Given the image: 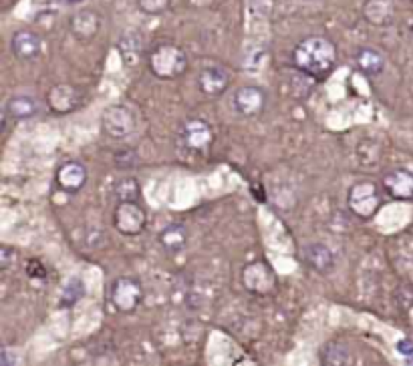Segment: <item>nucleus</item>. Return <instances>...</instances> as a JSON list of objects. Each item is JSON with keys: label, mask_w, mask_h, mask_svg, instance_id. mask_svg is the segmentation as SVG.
Masks as SVG:
<instances>
[{"label": "nucleus", "mask_w": 413, "mask_h": 366, "mask_svg": "<svg viewBox=\"0 0 413 366\" xmlns=\"http://www.w3.org/2000/svg\"><path fill=\"white\" fill-rule=\"evenodd\" d=\"M412 2H413V0H412Z\"/></svg>", "instance_id": "nucleus-31"}, {"label": "nucleus", "mask_w": 413, "mask_h": 366, "mask_svg": "<svg viewBox=\"0 0 413 366\" xmlns=\"http://www.w3.org/2000/svg\"><path fill=\"white\" fill-rule=\"evenodd\" d=\"M83 294H85V286H83V282H81V280H77V278H73L67 286H65V290H63V300H61V306H65V308L75 306L79 300L83 298Z\"/></svg>", "instance_id": "nucleus-23"}, {"label": "nucleus", "mask_w": 413, "mask_h": 366, "mask_svg": "<svg viewBox=\"0 0 413 366\" xmlns=\"http://www.w3.org/2000/svg\"><path fill=\"white\" fill-rule=\"evenodd\" d=\"M113 195L117 198V203L121 201H137L141 195V188L139 181L135 178H123L115 183L113 188Z\"/></svg>", "instance_id": "nucleus-22"}, {"label": "nucleus", "mask_w": 413, "mask_h": 366, "mask_svg": "<svg viewBox=\"0 0 413 366\" xmlns=\"http://www.w3.org/2000/svg\"><path fill=\"white\" fill-rule=\"evenodd\" d=\"M230 85V75L228 71L220 65H210L204 67L198 73V89L206 95V97H220L226 93Z\"/></svg>", "instance_id": "nucleus-12"}, {"label": "nucleus", "mask_w": 413, "mask_h": 366, "mask_svg": "<svg viewBox=\"0 0 413 366\" xmlns=\"http://www.w3.org/2000/svg\"><path fill=\"white\" fill-rule=\"evenodd\" d=\"M46 105L56 115H69L81 105V93L69 83H59L46 93Z\"/></svg>", "instance_id": "nucleus-10"}, {"label": "nucleus", "mask_w": 413, "mask_h": 366, "mask_svg": "<svg viewBox=\"0 0 413 366\" xmlns=\"http://www.w3.org/2000/svg\"><path fill=\"white\" fill-rule=\"evenodd\" d=\"M302 258H304V264L321 276H327L335 270V255L331 252V248H327L324 244L304 245Z\"/></svg>", "instance_id": "nucleus-16"}, {"label": "nucleus", "mask_w": 413, "mask_h": 366, "mask_svg": "<svg viewBox=\"0 0 413 366\" xmlns=\"http://www.w3.org/2000/svg\"><path fill=\"white\" fill-rule=\"evenodd\" d=\"M119 51L123 56L127 55H137L139 53V39H129V36H123L119 41Z\"/></svg>", "instance_id": "nucleus-27"}, {"label": "nucleus", "mask_w": 413, "mask_h": 366, "mask_svg": "<svg viewBox=\"0 0 413 366\" xmlns=\"http://www.w3.org/2000/svg\"><path fill=\"white\" fill-rule=\"evenodd\" d=\"M109 302L113 308L121 314H131L139 308V304L144 302V286L139 280L129 276H121L113 280L111 288H109Z\"/></svg>", "instance_id": "nucleus-5"}, {"label": "nucleus", "mask_w": 413, "mask_h": 366, "mask_svg": "<svg viewBox=\"0 0 413 366\" xmlns=\"http://www.w3.org/2000/svg\"><path fill=\"white\" fill-rule=\"evenodd\" d=\"M4 113H6V117H11L12 121H29L39 113V103L33 97L16 95V97H11L6 101Z\"/></svg>", "instance_id": "nucleus-20"}, {"label": "nucleus", "mask_w": 413, "mask_h": 366, "mask_svg": "<svg viewBox=\"0 0 413 366\" xmlns=\"http://www.w3.org/2000/svg\"><path fill=\"white\" fill-rule=\"evenodd\" d=\"M395 348H397V352H399L402 356H405V358L413 355V342H412V340H399Z\"/></svg>", "instance_id": "nucleus-28"}, {"label": "nucleus", "mask_w": 413, "mask_h": 366, "mask_svg": "<svg viewBox=\"0 0 413 366\" xmlns=\"http://www.w3.org/2000/svg\"><path fill=\"white\" fill-rule=\"evenodd\" d=\"M294 68L311 77L314 83H321L333 73L337 65V46L331 39L313 34L297 43L292 49Z\"/></svg>", "instance_id": "nucleus-1"}, {"label": "nucleus", "mask_w": 413, "mask_h": 366, "mask_svg": "<svg viewBox=\"0 0 413 366\" xmlns=\"http://www.w3.org/2000/svg\"><path fill=\"white\" fill-rule=\"evenodd\" d=\"M240 280L242 286L254 296H270L277 288V274L264 260H254L246 264L240 272Z\"/></svg>", "instance_id": "nucleus-6"}, {"label": "nucleus", "mask_w": 413, "mask_h": 366, "mask_svg": "<svg viewBox=\"0 0 413 366\" xmlns=\"http://www.w3.org/2000/svg\"><path fill=\"white\" fill-rule=\"evenodd\" d=\"M383 198L379 188L373 181H359L347 191L349 211L359 220H371L379 211Z\"/></svg>", "instance_id": "nucleus-3"}, {"label": "nucleus", "mask_w": 413, "mask_h": 366, "mask_svg": "<svg viewBox=\"0 0 413 366\" xmlns=\"http://www.w3.org/2000/svg\"><path fill=\"white\" fill-rule=\"evenodd\" d=\"M383 189L387 191L391 200H413V173L403 167L391 169L383 176Z\"/></svg>", "instance_id": "nucleus-11"}, {"label": "nucleus", "mask_w": 413, "mask_h": 366, "mask_svg": "<svg viewBox=\"0 0 413 366\" xmlns=\"http://www.w3.org/2000/svg\"><path fill=\"white\" fill-rule=\"evenodd\" d=\"M101 127L111 139H125L135 131V117L125 105H109L101 115Z\"/></svg>", "instance_id": "nucleus-8"}, {"label": "nucleus", "mask_w": 413, "mask_h": 366, "mask_svg": "<svg viewBox=\"0 0 413 366\" xmlns=\"http://www.w3.org/2000/svg\"><path fill=\"white\" fill-rule=\"evenodd\" d=\"M178 141L181 149H186L188 153L194 156H204L206 151H210L214 143L212 127L204 119H186L181 123L178 131Z\"/></svg>", "instance_id": "nucleus-4"}, {"label": "nucleus", "mask_w": 413, "mask_h": 366, "mask_svg": "<svg viewBox=\"0 0 413 366\" xmlns=\"http://www.w3.org/2000/svg\"><path fill=\"white\" fill-rule=\"evenodd\" d=\"M321 365L327 366H345L351 365V352L345 344L329 342L321 350Z\"/></svg>", "instance_id": "nucleus-21"}, {"label": "nucleus", "mask_w": 413, "mask_h": 366, "mask_svg": "<svg viewBox=\"0 0 413 366\" xmlns=\"http://www.w3.org/2000/svg\"><path fill=\"white\" fill-rule=\"evenodd\" d=\"M405 365H412L413 366V355L407 356V360H405Z\"/></svg>", "instance_id": "nucleus-29"}, {"label": "nucleus", "mask_w": 413, "mask_h": 366, "mask_svg": "<svg viewBox=\"0 0 413 366\" xmlns=\"http://www.w3.org/2000/svg\"><path fill=\"white\" fill-rule=\"evenodd\" d=\"M232 107L240 117L254 119L267 109V93L257 85L240 87V89H236L234 97H232Z\"/></svg>", "instance_id": "nucleus-9"}, {"label": "nucleus", "mask_w": 413, "mask_h": 366, "mask_svg": "<svg viewBox=\"0 0 413 366\" xmlns=\"http://www.w3.org/2000/svg\"><path fill=\"white\" fill-rule=\"evenodd\" d=\"M157 240H159V245L164 248V252L174 255L184 252V248L188 245V240H190V233L184 223H169L159 232Z\"/></svg>", "instance_id": "nucleus-18"}, {"label": "nucleus", "mask_w": 413, "mask_h": 366, "mask_svg": "<svg viewBox=\"0 0 413 366\" xmlns=\"http://www.w3.org/2000/svg\"><path fill=\"white\" fill-rule=\"evenodd\" d=\"M113 225L121 235L135 238L147 228L146 210L137 201H121L113 213Z\"/></svg>", "instance_id": "nucleus-7"}, {"label": "nucleus", "mask_w": 413, "mask_h": 366, "mask_svg": "<svg viewBox=\"0 0 413 366\" xmlns=\"http://www.w3.org/2000/svg\"><path fill=\"white\" fill-rule=\"evenodd\" d=\"M149 71L151 75L161 81H176L188 71V55L181 46L174 43H161L157 45L149 56Z\"/></svg>", "instance_id": "nucleus-2"}, {"label": "nucleus", "mask_w": 413, "mask_h": 366, "mask_svg": "<svg viewBox=\"0 0 413 366\" xmlns=\"http://www.w3.org/2000/svg\"><path fill=\"white\" fill-rule=\"evenodd\" d=\"M87 167L81 161H67L56 169V185L65 193H79L87 183Z\"/></svg>", "instance_id": "nucleus-13"}, {"label": "nucleus", "mask_w": 413, "mask_h": 366, "mask_svg": "<svg viewBox=\"0 0 413 366\" xmlns=\"http://www.w3.org/2000/svg\"><path fill=\"white\" fill-rule=\"evenodd\" d=\"M16 260H19V254H16V250L11 248V245H2L0 248V268L2 270H9L16 264Z\"/></svg>", "instance_id": "nucleus-25"}, {"label": "nucleus", "mask_w": 413, "mask_h": 366, "mask_svg": "<svg viewBox=\"0 0 413 366\" xmlns=\"http://www.w3.org/2000/svg\"><path fill=\"white\" fill-rule=\"evenodd\" d=\"M355 65H357L359 73H363L365 77H379L385 68V55L377 49L361 46L355 53Z\"/></svg>", "instance_id": "nucleus-19"}, {"label": "nucleus", "mask_w": 413, "mask_h": 366, "mask_svg": "<svg viewBox=\"0 0 413 366\" xmlns=\"http://www.w3.org/2000/svg\"><path fill=\"white\" fill-rule=\"evenodd\" d=\"M26 274L33 278V280H45L46 278L45 264H41L39 260H29V262H26Z\"/></svg>", "instance_id": "nucleus-26"}, {"label": "nucleus", "mask_w": 413, "mask_h": 366, "mask_svg": "<svg viewBox=\"0 0 413 366\" xmlns=\"http://www.w3.org/2000/svg\"><path fill=\"white\" fill-rule=\"evenodd\" d=\"M363 16L373 26H389L395 19V4L393 0H365Z\"/></svg>", "instance_id": "nucleus-17"}, {"label": "nucleus", "mask_w": 413, "mask_h": 366, "mask_svg": "<svg viewBox=\"0 0 413 366\" xmlns=\"http://www.w3.org/2000/svg\"><path fill=\"white\" fill-rule=\"evenodd\" d=\"M65 2H81V0H65Z\"/></svg>", "instance_id": "nucleus-30"}, {"label": "nucleus", "mask_w": 413, "mask_h": 366, "mask_svg": "<svg viewBox=\"0 0 413 366\" xmlns=\"http://www.w3.org/2000/svg\"><path fill=\"white\" fill-rule=\"evenodd\" d=\"M11 51L19 61H33V59L41 55L43 41L36 33L29 31V29H23V31H16L12 34Z\"/></svg>", "instance_id": "nucleus-15"}, {"label": "nucleus", "mask_w": 413, "mask_h": 366, "mask_svg": "<svg viewBox=\"0 0 413 366\" xmlns=\"http://www.w3.org/2000/svg\"><path fill=\"white\" fill-rule=\"evenodd\" d=\"M169 2L171 0H137V6L146 14H161L164 11H168Z\"/></svg>", "instance_id": "nucleus-24"}, {"label": "nucleus", "mask_w": 413, "mask_h": 366, "mask_svg": "<svg viewBox=\"0 0 413 366\" xmlns=\"http://www.w3.org/2000/svg\"><path fill=\"white\" fill-rule=\"evenodd\" d=\"M69 29L79 41H93L101 29V16L91 9H81L69 19Z\"/></svg>", "instance_id": "nucleus-14"}]
</instances>
